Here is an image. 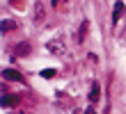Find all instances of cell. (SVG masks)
<instances>
[{
  "label": "cell",
  "mask_w": 126,
  "mask_h": 114,
  "mask_svg": "<svg viewBox=\"0 0 126 114\" xmlns=\"http://www.w3.org/2000/svg\"><path fill=\"white\" fill-rule=\"evenodd\" d=\"M2 78L5 80H12V82H21V80H23V75H21L18 71H14V68H5V71H2Z\"/></svg>",
  "instance_id": "1"
},
{
  "label": "cell",
  "mask_w": 126,
  "mask_h": 114,
  "mask_svg": "<svg viewBox=\"0 0 126 114\" xmlns=\"http://www.w3.org/2000/svg\"><path fill=\"white\" fill-rule=\"evenodd\" d=\"M122 16H124V2L117 0V2H115V14H112V23H117Z\"/></svg>",
  "instance_id": "2"
},
{
  "label": "cell",
  "mask_w": 126,
  "mask_h": 114,
  "mask_svg": "<svg viewBox=\"0 0 126 114\" xmlns=\"http://www.w3.org/2000/svg\"><path fill=\"white\" fill-rule=\"evenodd\" d=\"M87 27H90V23H87V21H83V25H80V30H78V37H76V41H78V43H83V41H85Z\"/></svg>",
  "instance_id": "3"
},
{
  "label": "cell",
  "mask_w": 126,
  "mask_h": 114,
  "mask_svg": "<svg viewBox=\"0 0 126 114\" xmlns=\"http://www.w3.org/2000/svg\"><path fill=\"white\" fill-rule=\"evenodd\" d=\"M99 96H101L99 82H94V85H92V91H90V101H92V103H96V101H99Z\"/></svg>",
  "instance_id": "4"
},
{
  "label": "cell",
  "mask_w": 126,
  "mask_h": 114,
  "mask_svg": "<svg viewBox=\"0 0 126 114\" xmlns=\"http://www.w3.org/2000/svg\"><path fill=\"white\" fill-rule=\"evenodd\" d=\"M14 52H16V55H28V52H30V46H28V43H18Z\"/></svg>",
  "instance_id": "5"
},
{
  "label": "cell",
  "mask_w": 126,
  "mask_h": 114,
  "mask_svg": "<svg viewBox=\"0 0 126 114\" xmlns=\"http://www.w3.org/2000/svg\"><path fill=\"white\" fill-rule=\"evenodd\" d=\"M16 101H18V96H5L2 98V107H12Z\"/></svg>",
  "instance_id": "6"
},
{
  "label": "cell",
  "mask_w": 126,
  "mask_h": 114,
  "mask_svg": "<svg viewBox=\"0 0 126 114\" xmlns=\"http://www.w3.org/2000/svg\"><path fill=\"white\" fill-rule=\"evenodd\" d=\"M34 18H37V21L44 18V5H41V2H37V5H34Z\"/></svg>",
  "instance_id": "7"
},
{
  "label": "cell",
  "mask_w": 126,
  "mask_h": 114,
  "mask_svg": "<svg viewBox=\"0 0 126 114\" xmlns=\"http://www.w3.org/2000/svg\"><path fill=\"white\" fill-rule=\"evenodd\" d=\"M48 50H50V52H62V43H60V41H50V43H48Z\"/></svg>",
  "instance_id": "8"
},
{
  "label": "cell",
  "mask_w": 126,
  "mask_h": 114,
  "mask_svg": "<svg viewBox=\"0 0 126 114\" xmlns=\"http://www.w3.org/2000/svg\"><path fill=\"white\" fill-rule=\"evenodd\" d=\"M0 27H2V32H9V30H14L16 25H14V21H2V25H0Z\"/></svg>",
  "instance_id": "9"
},
{
  "label": "cell",
  "mask_w": 126,
  "mask_h": 114,
  "mask_svg": "<svg viewBox=\"0 0 126 114\" xmlns=\"http://www.w3.org/2000/svg\"><path fill=\"white\" fill-rule=\"evenodd\" d=\"M41 75H44V78H55V71H53V68H44Z\"/></svg>",
  "instance_id": "10"
}]
</instances>
